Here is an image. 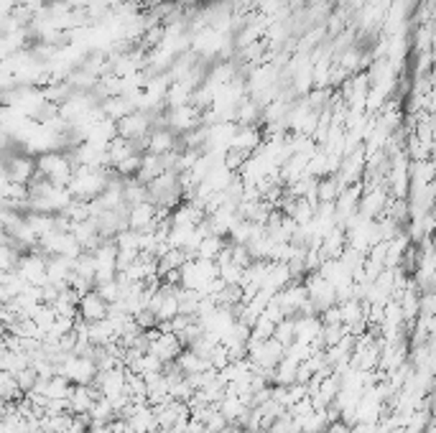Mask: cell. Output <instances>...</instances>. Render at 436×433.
<instances>
[{"label":"cell","mask_w":436,"mask_h":433,"mask_svg":"<svg viewBox=\"0 0 436 433\" xmlns=\"http://www.w3.org/2000/svg\"><path fill=\"white\" fill-rule=\"evenodd\" d=\"M342 191V184L335 173H327V176H319L317 179V204L319 202H335Z\"/></svg>","instance_id":"obj_12"},{"label":"cell","mask_w":436,"mask_h":433,"mask_svg":"<svg viewBox=\"0 0 436 433\" xmlns=\"http://www.w3.org/2000/svg\"><path fill=\"white\" fill-rule=\"evenodd\" d=\"M153 222H156V207L151 202H140L128 207V230L133 232L153 230Z\"/></svg>","instance_id":"obj_8"},{"label":"cell","mask_w":436,"mask_h":433,"mask_svg":"<svg viewBox=\"0 0 436 433\" xmlns=\"http://www.w3.org/2000/svg\"><path fill=\"white\" fill-rule=\"evenodd\" d=\"M296 318V339L293 342H304V344H312V342L319 339L321 332V321L319 316H293Z\"/></svg>","instance_id":"obj_10"},{"label":"cell","mask_w":436,"mask_h":433,"mask_svg":"<svg viewBox=\"0 0 436 433\" xmlns=\"http://www.w3.org/2000/svg\"><path fill=\"white\" fill-rule=\"evenodd\" d=\"M115 133L125 140H140L151 133V115L145 112V110H133L131 115L120 117L115 123Z\"/></svg>","instance_id":"obj_2"},{"label":"cell","mask_w":436,"mask_h":433,"mask_svg":"<svg viewBox=\"0 0 436 433\" xmlns=\"http://www.w3.org/2000/svg\"><path fill=\"white\" fill-rule=\"evenodd\" d=\"M171 151H182L179 148V133L171 128H151V133L145 135V153L153 156H164Z\"/></svg>","instance_id":"obj_5"},{"label":"cell","mask_w":436,"mask_h":433,"mask_svg":"<svg viewBox=\"0 0 436 433\" xmlns=\"http://www.w3.org/2000/svg\"><path fill=\"white\" fill-rule=\"evenodd\" d=\"M108 306L110 303L105 301V298H100V293H97L95 288H89L87 293H82L80 296V303H77V316H80L82 321H87V324H92V321H102V318H108Z\"/></svg>","instance_id":"obj_4"},{"label":"cell","mask_w":436,"mask_h":433,"mask_svg":"<svg viewBox=\"0 0 436 433\" xmlns=\"http://www.w3.org/2000/svg\"><path fill=\"white\" fill-rule=\"evenodd\" d=\"M41 433H54V431H41Z\"/></svg>","instance_id":"obj_20"},{"label":"cell","mask_w":436,"mask_h":433,"mask_svg":"<svg viewBox=\"0 0 436 433\" xmlns=\"http://www.w3.org/2000/svg\"><path fill=\"white\" fill-rule=\"evenodd\" d=\"M388 199H391V194H388L386 184L365 189L363 196H360V202H357V214L365 216V219H378V216L383 214V210H386Z\"/></svg>","instance_id":"obj_3"},{"label":"cell","mask_w":436,"mask_h":433,"mask_svg":"<svg viewBox=\"0 0 436 433\" xmlns=\"http://www.w3.org/2000/svg\"><path fill=\"white\" fill-rule=\"evenodd\" d=\"M133 110H136V105H133V100L125 97V94H112V97L100 102V112L105 115V120H112V123H117V120L125 115H131Z\"/></svg>","instance_id":"obj_9"},{"label":"cell","mask_w":436,"mask_h":433,"mask_svg":"<svg viewBox=\"0 0 436 433\" xmlns=\"http://www.w3.org/2000/svg\"><path fill=\"white\" fill-rule=\"evenodd\" d=\"M140 163H143V153H133V156L123 159L120 163H115L112 171H115L120 179H136L140 171Z\"/></svg>","instance_id":"obj_15"},{"label":"cell","mask_w":436,"mask_h":433,"mask_svg":"<svg viewBox=\"0 0 436 433\" xmlns=\"http://www.w3.org/2000/svg\"><path fill=\"white\" fill-rule=\"evenodd\" d=\"M182 349H184V344L179 342V337L176 334H161L159 339L156 342H151L148 344V354H153V357H159L164 365H168V362H174L179 354H182Z\"/></svg>","instance_id":"obj_7"},{"label":"cell","mask_w":436,"mask_h":433,"mask_svg":"<svg viewBox=\"0 0 436 433\" xmlns=\"http://www.w3.org/2000/svg\"><path fill=\"white\" fill-rule=\"evenodd\" d=\"M273 339H276L278 344L289 346L291 342L296 339V318L293 316L281 318V321L276 324V329H273Z\"/></svg>","instance_id":"obj_16"},{"label":"cell","mask_w":436,"mask_h":433,"mask_svg":"<svg viewBox=\"0 0 436 433\" xmlns=\"http://www.w3.org/2000/svg\"><path fill=\"white\" fill-rule=\"evenodd\" d=\"M133 153H136L133 140H125V138H120V135L110 138L108 145H105V156H108L110 168L115 166V163H120L123 159H128V156H133Z\"/></svg>","instance_id":"obj_11"},{"label":"cell","mask_w":436,"mask_h":433,"mask_svg":"<svg viewBox=\"0 0 436 433\" xmlns=\"http://www.w3.org/2000/svg\"><path fill=\"white\" fill-rule=\"evenodd\" d=\"M36 171L54 184V186L66 189L72 181L74 163L66 151H41L36 159Z\"/></svg>","instance_id":"obj_1"},{"label":"cell","mask_w":436,"mask_h":433,"mask_svg":"<svg viewBox=\"0 0 436 433\" xmlns=\"http://www.w3.org/2000/svg\"><path fill=\"white\" fill-rule=\"evenodd\" d=\"M296 367H298V362L284 354V360L273 367V385H284V388H289V385L296 383Z\"/></svg>","instance_id":"obj_14"},{"label":"cell","mask_w":436,"mask_h":433,"mask_svg":"<svg viewBox=\"0 0 436 433\" xmlns=\"http://www.w3.org/2000/svg\"><path fill=\"white\" fill-rule=\"evenodd\" d=\"M324 433H352V426L344 423V420H332L324 426Z\"/></svg>","instance_id":"obj_19"},{"label":"cell","mask_w":436,"mask_h":433,"mask_svg":"<svg viewBox=\"0 0 436 433\" xmlns=\"http://www.w3.org/2000/svg\"><path fill=\"white\" fill-rule=\"evenodd\" d=\"M95 291L100 293V298H105L108 303H115L120 301V281H108V283H97Z\"/></svg>","instance_id":"obj_18"},{"label":"cell","mask_w":436,"mask_h":433,"mask_svg":"<svg viewBox=\"0 0 436 433\" xmlns=\"http://www.w3.org/2000/svg\"><path fill=\"white\" fill-rule=\"evenodd\" d=\"M227 247V237H217V235H210V237H202L199 245L194 250V258L202 260H217V255Z\"/></svg>","instance_id":"obj_13"},{"label":"cell","mask_w":436,"mask_h":433,"mask_svg":"<svg viewBox=\"0 0 436 433\" xmlns=\"http://www.w3.org/2000/svg\"><path fill=\"white\" fill-rule=\"evenodd\" d=\"M263 140H266V138H263L261 125H238L233 140H230V148H240V151L253 156V153L263 145Z\"/></svg>","instance_id":"obj_6"},{"label":"cell","mask_w":436,"mask_h":433,"mask_svg":"<svg viewBox=\"0 0 436 433\" xmlns=\"http://www.w3.org/2000/svg\"><path fill=\"white\" fill-rule=\"evenodd\" d=\"M21 255L23 253H18L13 245H0V273H10V270H15Z\"/></svg>","instance_id":"obj_17"}]
</instances>
